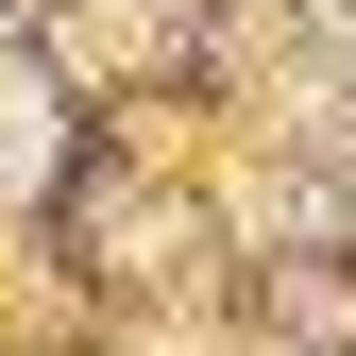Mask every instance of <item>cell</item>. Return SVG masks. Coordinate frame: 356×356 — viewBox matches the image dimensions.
Here are the masks:
<instances>
[{"instance_id":"1","label":"cell","mask_w":356,"mask_h":356,"mask_svg":"<svg viewBox=\"0 0 356 356\" xmlns=\"http://www.w3.org/2000/svg\"><path fill=\"white\" fill-rule=\"evenodd\" d=\"M34 170H51V85L0 68V187H34Z\"/></svg>"}]
</instances>
